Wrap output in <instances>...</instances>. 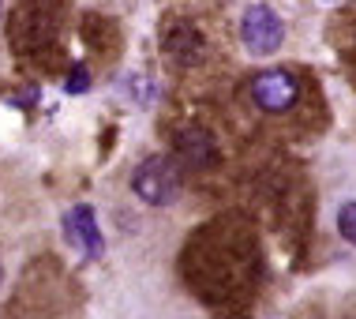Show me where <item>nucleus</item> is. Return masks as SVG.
<instances>
[{
	"label": "nucleus",
	"instance_id": "obj_1",
	"mask_svg": "<svg viewBox=\"0 0 356 319\" xmlns=\"http://www.w3.org/2000/svg\"><path fill=\"white\" fill-rule=\"evenodd\" d=\"M131 188H136V196L143 203H150V207H169L172 199H177L180 192V177H177V166H172L169 158H147L139 162L136 173H131Z\"/></svg>",
	"mask_w": 356,
	"mask_h": 319
},
{
	"label": "nucleus",
	"instance_id": "obj_2",
	"mask_svg": "<svg viewBox=\"0 0 356 319\" xmlns=\"http://www.w3.org/2000/svg\"><path fill=\"white\" fill-rule=\"evenodd\" d=\"M240 38H244L248 53L266 56V53H274L277 45L285 42V26H282V19H277V12L255 4V8L244 12V19H240Z\"/></svg>",
	"mask_w": 356,
	"mask_h": 319
},
{
	"label": "nucleus",
	"instance_id": "obj_3",
	"mask_svg": "<svg viewBox=\"0 0 356 319\" xmlns=\"http://www.w3.org/2000/svg\"><path fill=\"white\" fill-rule=\"evenodd\" d=\"M296 94H300V86H296L293 72H285V68L259 72L255 79H252V98L259 102V109H266V113L289 109V105L296 102Z\"/></svg>",
	"mask_w": 356,
	"mask_h": 319
},
{
	"label": "nucleus",
	"instance_id": "obj_4",
	"mask_svg": "<svg viewBox=\"0 0 356 319\" xmlns=\"http://www.w3.org/2000/svg\"><path fill=\"white\" fill-rule=\"evenodd\" d=\"M15 31H26V45H31V49L49 45L56 38V12H53V4H45V0H19Z\"/></svg>",
	"mask_w": 356,
	"mask_h": 319
},
{
	"label": "nucleus",
	"instance_id": "obj_5",
	"mask_svg": "<svg viewBox=\"0 0 356 319\" xmlns=\"http://www.w3.org/2000/svg\"><path fill=\"white\" fill-rule=\"evenodd\" d=\"M165 56L172 64H180V68H191V64H199L203 61V34L195 31V26L188 23V19H172V23L165 26Z\"/></svg>",
	"mask_w": 356,
	"mask_h": 319
},
{
	"label": "nucleus",
	"instance_id": "obj_6",
	"mask_svg": "<svg viewBox=\"0 0 356 319\" xmlns=\"http://www.w3.org/2000/svg\"><path fill=\"white\" fill-rule=\"evenodd\" d=\"M64 237L72 240L79 252H86L90 259H98L105 252V240H102V229L98 221H94V210L79 203V207H72L68 215H64Z\"/></svg>",
	"mask_w": 356,
	"mask_h": 319
},
{
	"label": "nucleus",
	"instance_id": "obj_7",
	"mask_svg": "<svg viewBox=\"0 0 356 319\" xmlns=\"http://www.w3.org/2000/svg\"><path fill=\"white\" fill-rule=\"evenodd\" d=\"M172 150H177V158L191 169H207V166H214V158H218L214 139H210L203 128H184L177 135V143H172Z\"/></svg>",
	"mask_w": 356,
	"mask_h": 319
},
{
	"label": "nucleus",
	"instance_id": "obj_8",
	"mask_svg": "<svg viewBox=\"0 0 356 319\" xmlns=\"http://www.w3.org/2000/svg\"><path fill=\"white\" fill-rule=\"evenodd\" d=\"M338 229H341V237L349 240V244H356V203H345V207L338 210Z\"/></svg>",
	"mask_w": 356,
	"mask_h": 319
},
{
	"label": "nucleus",
	"instance_id": "obj_9",
	"mask_svg": "<svg viewBox=\"0 0 356 319\" xmlns=\"http://www.w3.org/2000/svg\"><path fill=\"white\" fill-rule=\"evenodd\" d=\"M64 86H68V94H83L86 86H90V72H86V64H75L72 75L64 79Z\"/></svg>",
	"mask_w": 356,
	"mask_h": 319
},
{
	"label": "nucleus",
	"instance_id": "obj_10",
	"mask_svg": "<svg viewBox=\"0 0 356 319\" xmlns=\"http://www.w3.org/2000/svg\"><path fill=\"white\" fill-rule=\"evenodd\" d=\"M0 278H4V267H0Z\"/></svg>",
	"mask_w": 356,
	"mask_h": 319
}]
</instances>
